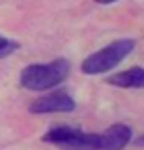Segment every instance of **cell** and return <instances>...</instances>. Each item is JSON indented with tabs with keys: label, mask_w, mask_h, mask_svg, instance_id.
I'll list each match as a JSON object with an SVG mask.
<instances>
[{
	"label": "cell",
	"mask_w": 144,
	"mask_h": 150,
	"mask_svg": "<svg viewBox=\"0 0 144 150\" xmlns=\"http://www.w3.org/2000/svg\"><path fill=\"white\" fill-rule=\"evenodd\" d=\"M77 132H79V130L69 128V127H55V128H52V130H47L42 140H44V142H49V144H55V146H59V148H63L65 144H69L73 138H75Z\"/></svg>",
	"instance_id": "6"
},
{
	"label": "cell",
	"mask_w": 144,
	"mask_h": 150,
	"mask_svg": "<svg viewBox=\"0 0 144 150\" xmlns=\"http://www.w3.org/2000/svg\"><path fill=\"white\" fill-rule=\"evenodd\" d=\"M8 44H10V40H6V38H2V36H0V47H6Z\"/></svg>",
	"instance_id": "9"
},
{
	"label": "cell",
	"mask_w": 144,
	"mask_h": 150,
	"mask_svg": "<svg viewBox=\"0 0 144 150\" xmlns=\"http://www.w3.org/2000/svg\"><path fill=\"white\" fill-rule=\"evenodd\" d=\"M134 144H144V136H140V140H134Z\"/></svg>",
	"instance_id": "11"
},
{
	"label": "cell",
	"mask_w": 144,
	"mask_h": 150,
	"mask_svg": "<svg viewBox=\"0 0 144 150\" xmlns=\"http://www.w3.org/2000/svg\"><path fill=\"white\" fill-rule=\"evenodd\" d=\"M134 50V40H116L107 47L91 53L87 59L81 63V71L85 75H99L107 73L113 67H116L130 52Z\"/></svg>",
	"instance_id": "2"
},
{
	"label": "cell",
	"mask_w": 144,
	"mask_h": 150,
	"mask_svg": "<svg viewBox=\"0 0 144 150\" xmlns=\"http://www.w3.org/2000/svg\"><path fill=\"white\" fill-rule=\"evenodd\" d=\"M61 150H101L99 146V134L91 132H77V136L69 144H65Z\"/></svg>",
	"instance_id": "7"
},
{
	"label": "cell",
	"mask_w": 144,
	"mask_h": 150,
	"mask_svg": "<svg viewBox=\"0 0 144 150\" xmlns=\"http://www.w3.org/2000/svg\"><path fill=\"white\" fill-rule=\"evenodd\" d=\"M99 4H111V2H116V0H97Z\"/></svg>",
	"instance_id": "10"
},
{
	"label": "cell",
	"mask_w": 144,
	"mask_h": 150,
	"mask_svg": "<svg viewBox=\"0 0 144 150\" xmlns=\"http://www.w3.org/2000/svg\"><path fill=\"white\" fill-rule=\"evenodd\" d=\"M75 109V101L65 91H53L44 97L36 99L30 105V112L36 115H47V112H71Z\"/></svg>",
	"instance_id": "3"
},
{
	"label": "cell",
	"mask_w": 144,
	"mask_h": 150,
	"mask_svg": "<svg viewBox=\"0 0 144 150\" xmlns=\"http://www.w3.org/2000/svg\"><path fill=\"white\" fill-rule=\"evenodd\" d=\"M69 69L71 65L63 57L53 59L52 63H34L20 73V83L28 91H47L57 87L61 81H65Z\"/></svg>",
	"instance_id": "1"
},
{
	"label": "cell",
	"mask_w": 144,
	"mask_h": 150,
	"mask_svg": "<svg viewBox=\"0 0 144 150\" xmlns=\"http://www.w3.org/2000/svg\"><path fill=\"white\" fill-rule=\"evenodd\" d=\"M130 138H132V130L128 125L116 122L107 128L103 134H99V146L101 150H122L130 142Z\"/></svg>",
	"instance_id": "4"
},
{
	"label": "cell",
	"mask_w": 144,
	"mask_h": 150,
	"mask_svg": "<svg viewBox=\"0 0 144 150\" xmlns=\"http://www.w3.org/2000/svg\"><path fill=\"white\" fill-rule=\"evenodd\" d=\"M109 85L122 87V89H144V69L142 67H130L116 75H111L107 79Z\"/></svg>",
	"instance_id": "5"
},
{
	"label": "cell",
	"mask_w": 144,
	"mask_h": 150,
	"mask_svg": "<svg viewBox=\"0 0 144 150\" xmlns=\"http://www.w3.org/2000/svg\"><path fill=\"white\" fill-rule=\"evenodd\" d=\"M16 50H18V44H16V42H10L6 47H0V59L8 57V55H10L12 52H16Z\"/></svg>",
	"instance_id": "8"
}]
</instances>
